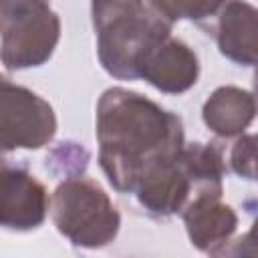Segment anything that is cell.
<instances>
[{
	"instance_id": "cell-1",
	"label": "cell",
	"mask_w": 258,
	"mask_h": 258,
	"mask_svg": "<svg viewBox=\"0 0 258 258\" xmlns=\"http://www.w3.org/2000/svg\"><path fill=\"white\" fill-rule=\"evenodd\" d=\"M99 165L121 194H133L139 177L183 145L181 119L141 93L111 87L97 103Z\"/></svg>"
},
{
	"instance_id": "cell-2",
	"label": "cell",
	"mask_w": 258,
	"mask_h": 258,
	"mask_svg": "<svg viewBox=\"0 0 258 258\" xmlns=\"http://www.w3.org/2000/svg\"><path fill=\"white\" fill-rule=\"evenodd\" d=\"M101 67L119 81H137L143 56L171 36V22L151 0H91Z\"/></svg>"
},
{
	"instance_id": "cell-3",
	"label": "cell",
	"mask_w": 258,
	"mask_h": 258,
	"mask_svg": "<svg viewBox=\"0 0 258 258\" xmlns=\"http://www.w3.org/2000/svg\"><path fill=\"white\" fill-rule=\"evenodd\" d=\"M48 210L58 234L79 248H103L117 238L121 228L119 210L105 189L87 175L60 181Z\"/></svg>"
},
{
	"instance_id": "cell-4",
	"label": "cell",
	"mask_w": 258,
	"mask_h": 258,
	"mask_svg": "<svg viewBox=\"0 0 258 258\" xmlns=\"http://www.w3.org/2000/svg\"><path fill=\"white\" fill-rule=\"evenodd\" d=\"M60 40L48 0H0V60L10 71L42 67Z\"/></svg>"
},
{
	"instance_id": "cell-5",
	"label": "cell",
	"mask_w": 258,
	"mask_h": 258,
	"mask_svg": "<svg viewBox=\"0 0 258 258\" xmlns=\"http://www.w3.org/2000/svg\"><path fill=\"white\" fill-rule=\"evenodd\" d=\"M56 135L54 109L34 91L0 81V153L40 149Z\"/></svg>"
},
{
	"instance_id": "cell-6",
	"label": "cell",
	"mask_w": 258,
	"mask_h": 258,
	"mask_svg": "<svg viewBox=\"0 0 258 258\" xmlns=\"http://www.w3.org/2000/svg\"><path fill=\"white\" fill-rule=\"evenodd\" d=\"M50 208L46 187L26 169L0 163V228L30 232L44 224Z\"/></svg>"
},
{
	"instance_id": "cell-7",
	"label": "cell",
	"mask_w": 258,
	"mask_h": 258,
	"mask_svg": "<svg viewBox=\"0 0 258 258\" xmlns=\"http://www.w3.org/2000/svg\"><path fill=\"white\" fill-rule=\"evenodd\" d=\"M224 191H196L179 212L189 242L206 254H222L238 228L232 206L222 202Z\"/></svg>"
},
{
	"instance_id": "cell-8",
	"label": "cell",
	"mask_w": 258,
	"mask_h": 258,
	"mask_svg": "<svg viewBox=\"0 0 258 258\" xmlns=\"http://www.w3.org/2000/svg\"><path fill=\"white\" fill-rule=\"evenodd\" d=\"M137 79L161 93L179 95L198 83L200 60L183 40L167 36L143 56L137 67Z\"/></svg>"
},
{
	"instance_id": "cell-9",
	"label": "cell",
	"mask_w": 258,
	"mask_h": 258,
	"mask_svg": "<svg viewBox=\"0 0 258 258\" xmlns=\"http://www.w3.org/2000/svg\"><path fill=\"white\" fill-rule=\"evenodd\" d=\"M181 151V149H179ZM179 151L173 157L151 165L137 181L133 194L145 212L151 216H173L194 196V181L187 175Z\"/></svg>"
},
{
	"instance_id": "cell-10",
	"label": "cell",
	"mask_w": 258,
	"mask_h": 258,
	"mask_svg": "<svg viewBox=\"0 0 258 258\" xmlns=\"http://www.w3.org/2000/svg\"><path fill=\"white\" fill-rule=\"evenodd\" d=\"M216 42L220 52L242 67L256 64V8L244 0H226L216 14Z\"/></svg>"
},
{
	"instance_id": "cell-11",
	"label": "cell",
	"mask_w": 258,
	"mask_h": 258,
	"mask_svg": "<svg viewBox=\"0 0 258 258\" xmlns=\"http://www.w3.org/2000/svg\"><path fill=\"white\" fill-rule=\"evenodd\" d=\"M254 95L246 89L232 85L216 89L202 107V119L206 127L218 137L242 135L254 121Z\"/></svg>"
},
{
	"instance_id": "cell-12",
	"label": "cell",
	"mask_w": 258,
	"mask_h": 258,
	"mask_svg": "<svg viewBox=\"0 0 258 258\" xmlns=\"http://www.w3.org/2000/svg\"><path fill=\"white\" fill-rule=\"evenodd\" d=\"M151 4L173 24L177 20L202 22L214 18L226 4V0H151Z\"/></svg>"
},
{
	"instance_id": "cell-13",
	"label": "cell",
	"mask_w": 258,
	"mask_h": 258,
	"mask_svg": "<svg viewBox=\"0 0 258 258\" xmlns=\"http://www.w3.org/2000/svg\"><path fill=\"white\" fill-rule=\"evenodd\" d=\"M230 165L234 173L246 179H256V137L254 135H242L232 151H230Z\"/></svg>"
},
{
	"instance_id": "cell-14",
	"label": "cell",
	"mask_w": 258,
	"mask_h": 258,
	"mask_svg": "<svg viewBox=\"0 0 258 258\" xmlns=\"http://www.w3.org/2000/svg\"><path fill=\"white\" fill-rule=\"evenodd\" d=\"M2 79H4V77H2V75H0V81H2Z\"/></svg>"
}]
</instances>
